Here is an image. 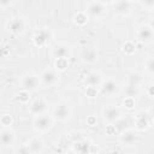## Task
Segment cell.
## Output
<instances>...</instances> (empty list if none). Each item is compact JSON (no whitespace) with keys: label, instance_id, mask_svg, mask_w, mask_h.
I'll use <instances>...</instances> for the list:
<instances>
[{"label":"cell","instance_id":"6da1fadb","mask_svg":"<svg viewBox=\"0 0 154 154\" xmlns=\"http://www.w3.org/2000/svg\"><path fill=\"white\" fill-rule=\"evenodd\" d=\"M54 125V117L45 113L36 116L32 120V129L38 134H45L49 131Z\"/></svg>","mask_w":154,"mask_h":154},{"label":"cell","instance_id":"7a4b0ae2","mask_svg":"<svg viewBox=\"0 0 154 154\" xmlns=\"http://www.w3.org/2000/svg\"><path fill=\"white\" fill-rule=\"evenodd\" d=\"M45 150V142L41 137L35 136L31 137L18 152L20 153H31V154H40Z\"/></svg>","mask_w":154,"mask_h":154},{"label":"cell","instance_id":"3957f363","mask_svg":"<svg viewBox=\"0 0 154 154\" xmlns=\"http://www.w3.org/2000/svg\"><path fill=\"white\" fill-rule=\"evenodd\" d=\"M53 38V32L48 28H42L37 30L32 36V43L36 47H45L47 46Z\"/></svg>","mask_w":154,"mask_h":154},{"label":"cell","instance_id":"277c9868","mask_svg":"<svg viewBox=\"0 0 154 154\" xmlns=\"http://www.w3.org/2000/svg\"><path fill=\"white\" fill-rule=\"evenodd\" d=\"M7 29L13 36H22L26 30V22L22 17H13L7 23Z\"/></svg>","mask_w":154,"mask_h":154},{"label":"cell","instance_id":"5b68a950","mask_svg":"<svg viewBox=\"0 0 154 154\" xmlns=\"http://www.w3.org/2000/svg\"><path fill=\"white\" fill-rule=\"evenodd\" d=\"M71 113H72L71 112V108H70V106L66 102H59L54 107L53 117H54L55 120L64 123V122H67L70 119Z\"/></svg>","mask_w":154,"mask_h":154},{"label":"cell","instance_id":"8992f818","mask_svg":"<svg viewBox=\"0 0 154 154\" xmlns=\"http://www.w3.org/2000/svg\"><path fill=\"white\" fill-rule=\"evenodd\" d=\"M123 117V113L117 106H106L102 109V118L107 124H113Z\"/></svg>","mask_w":154,"mask_h":154},{"label":"cell","instance_id":"52a82bcc","mask_svg":"<svg viewBox=\"0 0 154 154\" xmlns=\"http://www.w3.org/2000/svg\"><path fill=\"white\" fill-rule=\"evenodd\" d=\"M41 81H40V77L35 73H26L20 79V87L22 89L24 90H28V91H34L38 85H40Z\"/></svg>","mask_w":154,"mask_h":154},{"label":"cell","instance_id":"ba28073f","mask_svg":"<svg viewBox=\"0 0 154 154\" xmlns=\"http://www.w3.org/2000/svg\"><path fill=\"white\" fill-rule=\"evenodd\" d=\"M106 11V5H103L102 2H100L99 0H95V1H90L88 5H87V10L85 12L88 13V16L90 18H94V19H99L103 16Z\"/></svg>","mask_w":154,"mask_h":154},{"label":"cell","instance_id":"9c48e42d","mask_svg":"<svg viewBox=\"0 0 154 154\" xmlns=\"http://www.w3.org/2000/svg\"><path fill=\"white\" fill-rule=\"evenodd\" d=\"M119 90V84L113 78H107L102 81L101 85L99 87V93L103 96H112Z\"/></svg>","mask_w":154,"mask_h":154},{"label":"cell","instance_id":"30bf717a","mask_svg":"<svg viewBox=\"0 0 154 154\" xmlns=\"http://www.w3.org/2000/svg\"><path fill=\"white\" fill-rule=\"evenodd\" d=\"M154 37V30L148 24H141L136 30V38L141 43H149Z\"/></svg>","mask_w":154,"mask_h":154},{"label":"cell","instance_id":"8fae6325","mask_svg":"<svg viewBox=\"0 0 154 154\" xmlns=\"http://www.w3.org/2000/svg\"><path fill=\"white\" fill-rule=\"evenodd\" d=\"M150 117H149V113L148 112H138L135 117V130L138 132V131H147L149 128H150Z\"/></svg>","mask_w":154,"mask_h":154},{"label":"cell","instance_id":"7c38bea8","mask_svg":"<svg viewBox=\"0 0 154 154\" xmlns=\"http://www.w3.org/2000/svg\"><path fill=\"white\" fill-rule=\"evenodd\" d=\"M40 81H41V84L46 87H53L59 82V73L57 70H53V69L45 70L40 76Z\"/></svg>","mask_w":154,"mask_h":154},{"label":"cell","instance_id":"4fadbf2b","mask_svg":"<svg viewBox=\"0 0 154 154\" xmlns=\"http://www.w3.org/2000/svg\"><path fill=\"white\" fill-rule=\"evenodd\" d=\"M48 111V102L45 99H36L34 100L30 105H29V113L32 116H40V114H45Z\"/></svg>","mask_w":154,"mask_h":154},{"label":"cell","instance_id":"5bb4252c","mask_svg":"<svg viewBox=\"0 0 154 154\" xmlns=\"http://www.w3.org/2000/svg\"><path fill=\"white\" fill-rule=\"evenodd\" d=\"M113 10L118 17H126L131 13V10H132L131 1L130 0H117L114 2Z\"/></svg>","mask_w":154,"mask_h":154},{"label":"cell","instance_id":"9a60e30c","mask_svg":"<svg viewBox=\"0 0 154 154\" xmlns=\"http://www.w3.org/2000/svg\"><path fill=\"white\" fill-rule=\"evenodd\" d=\"M91 148H93V143L89 140H78V141H75L71 146L72 152L77 154L91 153Z\"/></svg>","mask_w":154,"mask_h":154},{"label":"cell","instance_id":"2e32d148","mask_svg":"<svg viewBox=\"0 0 154 154\" xmlns=\"http://www.w3.org/2000/svg\"><path fill=\"white\" fill-rule=\"evenodd\" d=\"M137 140H138L137 131L132 129H128L119 135V141L123 146H134L137 142Z\"/></svg>","mask_w":154,"mask_h":154},{"label":"cell","instance_id":"e0dca14e","mask_svg":"<svg viewBox=\"0 0 154 154\" xmlns=\"http://www.w3.org/2000/svg\"><path fill=\"white\" fill-rule=\"evenodd\" d=\"M0 141L4 147H11L13 146L16 141L14 131L11 130V128H2L0 131Z\"/></svg>","mask_w":154,"mask_h":154},{"label":"cell","instance_id":"ac0fdd59","mask_svg":"<svg viewBox=\"0 0 154 154\" xmlns=\"http://www.w3.org/2000/svg\"><path fill=\"white\" fill-rule=\"evenodd\" d=\"M102 81H103L102 75L97 71L89 72L84 78V83H85L87 87H95V88H99L101 85Z\"/></svg>","mask_w":154,"mask_h":154},{"label":"cell","instance_id":"d6986e66","mask_svg":"<svg viewBox=\"0 0 154 154\" xmlns=\"http://www.w3.org/2000/svg\"><path fill=\"white\" fill-rule=\"evenodd\" d=\"M81 60L84 64H94L97 60V52L94 48L85 47L81 53Z\"/></svg>","mask_w":154,"mask_h":154},{"label":"cell","instance_id":"ffe728a7","mask_svg":"<svg viewBox=\"0 0 154 154\" xmlns=\"http://www.w3.org/2000/svg\"><path fill=\"white\" fill-rule=\"evenodd\" d=\"M69 53H70V49H69V46L65 45V43H58L53 51H52V55L54 59H58V58H67L69 57Z\"/></svg>","mask_w":154,"mask_h":154},{"label":"cell","instance_id":"44dd1931","mask_svg":"<svg viewBox=\"0 0 154 154\" xmlns=\"http://www.w3.org/2000/svg\"><path fill=\"white\" fill-rule=\"evenodd\" d=\"M89 16H88V13L87 12H84V11H78V12H76L75 13V16H73V23L77 25V26H84V25H87V23L89 22Z\"/></svg>","mask_w":154,"mask_h":154},{"label":"cell","instance_id":"7402d4cb","mask_svg":"<svg viewBox=\"0 0 154 154\" xmlns=\"http://www.w3.org/2000/svg\"><path fill=\"white\" fill-rule=\"evenodd\" d=\"M143 82V78H142V75L140 72H131L129 76H128V83L126 84H130V85H134V87H137L140 88L141 84Z\"/></svg>","mask_w":154,"mask_h":154},{"label":"cell","instance_id":"603a6c76","mask_svg":"<svg viewBox=\"0 0 154 154\" xmlns=\"http://www.w3.org/2000/svg\"><path fill=\"white\" fill-rule=\"evenodd\" d=\"M114 126H116V130H117V135H120L122 132H124L125 130L130 129V122L128 118H124L122 117L119 120H117L116 123H113Z\"/></svg>","mask_w":154,"mask_h":154},{"label":"cell","instance_id":"cb8c5ba5","mask_svg":"<svg viewBox=\"0 0 154 154\" xmlns=\"http://www.w3.org/2000/svg\"><path fill=\"white\" fill-rule=\"evenodd\" d=\"M122 51L125 55H134L136 53V45L132 41H125L122 46Z\"/></svg>","mask_w":154,"mask_h":154},{"label":"cell","instance_id":"d4e9b609","mask_svg":"<svg viewBox=\"0 0 154 154\" xmlns=\"http://www.w3.org/2000/svg\"><path fill=\"white\" fill-rule=\"evenodd\" d=\"M67 66H69V60H67V58H58V59H55V61H54V67H55V70H57L58 72L65 71V70L67 69Z\"/></svg>","mask_w":154,"mask_h":154},{"label":"cell","instance_id":"484cf974","mask_svg":"<svg viewBox=\"0 0 154 154\" xmlns=\"http://www.w3.org/2000/svg\"><path fill=\"white\" fill-rule=\"evenodd\" d=\"M16 100H17L19 103H28L29 100H30V91L22 89L19 93L16 94Z\"/></svg>","mask_w":154,"mask_h":154},{"label":"cell","instance_id":"4316f807","mask_svg":"<svg viewBox=\"0 0 154 154\" xmlns=\"http://www.w3.org/2000/svg\"><path fill=\"white\" fill-rule=\"evenodd\" d=\"M0 124H1L2 128H11V125L13 124V117L11 114L4 113L0 117Z\"/></svg>","mask_w":154,"mask_h":154},{"label":"cell","instance_id":"83f0119b","mask_svg":"<svg viewBox=\"0 0 154 154\" xmlns=\"http://www.w3.org/2000/svg\"><path fill=\"white\" fill-rule=\"evenodd\" d=\"M140 93V88L137 87H134V85H130V84H126L125 88H124V94L125 96H132V97H136Z\"/></svg>","mask_w":154,"mask_h":154},{"label":"cell","instance_id":"f1b7e54d","mask_svg":"<svg viewBox=\"0 0 154 154\" xmlns=\"http://www.w3.org/2000/svg\"><path fill=\"white\" fill-rule=\"evenodd\" d=\"M144 66V70L149 75H154V55L153 57H148L143 64Z\"/></svg>","mask_w":154,"mask_h":154},{"label":"cell","instance_id":"f546056e","mask_svg":"<svg viewBox=\"0 0 154 154\" xmlns=\"http://www.w3.org/2000/svg\"><path fill=\"white\" fill-rule=\"evenodd\" d=\"M135 103L136 101H135V97L132 96H125L123 100V107L126 109H132L135 107Z\"/></svg>","mask_w":154,"mask_h":154},{"label":"cell","instance_id":"4dcf8cb0","mask_svg":"<svg viewBox=\"0 0 154 154\" xmlns=\"http://www.w3.org/2000/svg\"><path fill=\"white\" fill-rule=\"evenodd\" d=\"M97 93H99V88H95V87H87L85 89V95L89 97H96Z\"/></svg>","mask_w":154,"mask_h":154},{"label":"cell","instance_id":"1f68e13d","mask_svg":"<svg viewBox=\"0 0 154 154\" xmlns=\"http://www.w3.org/2000/svg\"><path fill=\"white\" fill-rule=\"evenodd\" d=\"M141 4L147 10H153L154 8V0H141Z\"/></svg>","mask_w":154,"mask_h":154},{"label":"cell","instance_id":"d6a6232c","mask_svg":"<svg viewBox=\"0 0 154 154\" xmlns=\"http://www.w3.org/2000/svg\"><path fill=\"white\" fill-rule=\"evenodd\" d=\"M13 2H14V0H0V6L2 10H5V8L10 7Z\"/></svg>","mask_w":154,"mask_h":154},{"label":"cell","instance_id":"836d02e7","mask_svg":"<svg viewBox=\"0 0 154 154\" xmlns=\"http://www.w3.org/2000/svg\"><path fill=\"white\" fill-rule=\"evenodd\" d=\"M1 55L4 58H6V57L10 55V48L7 46H2V48H1Z\"/></svg>","mask_w":154,"mask_h":154},{"label":"cell","instance_id":"e575fe53","mask_svg":"<svg viewBox=\"0 0 154 154\" xmlns=\"http://www.w3.org/2000/svg\"><path fill=\"white\" fill-rule=\"evenodd\" d=\"M87 123H88V125L94 126V125H96V118L94 116H90V117L87 118Z\"/></svg>","mask_w":154,"mask_h":154},{"label":"cell","instance_id":"d590c367","mask_svg":"<svg viewBox=\"0 0 154 154\" xmlns=\"http://www.w3.org/2000/svg\"><path fill=\"white\" fill-rule=\"evenodd\" d=\"M147 95L149 97H154V84H150L148 88H147Z\"/></svg>","mask_w":154,"mask_h":154},{"label":"cell","instance_id":"8d00e7d4","mask_svg":"<svg viewBox=\"0 0 154 154\" xmlns=\"http://www.w3.org/2000/svg\"><path fill=\"white\" fill-rule=\"evenodd\" d=\"M148 113H149V117H150L152 123H154V105L148 109Z\"/></svg>","mask_w":154,"mask_h":154},{"label":"cell","instance_id":"74e56055","mask_svg":"<svg viewBox=\"0 0 154 154\" xmlns=\"http://www.w3.org/2000/svg\"><path fill=\"white\" fill-rule=\"evenodd\" d=\"M100 2H102L103 5H109V4H113L116 0H99Z\"/></svg>","mask_w":154,"mask_h":154},{"label":"cell","instance_id":"f35d334b","mask_svg":"<svg viewBox=\"0 0 154 154\" xmlns=\"http://www.w3.org/2000/svg\"><path fill=\"white\" fill-rule=\"evenodd\" d=\"M153 30H154V16L153 17H150V19H149V24H148Z\"/></svg>","mask_w":154,"mask_h":154},{"label":"cell","instance_id":"ab89813d","mask_svg":"<svg viewBox=\"0 0 154 154\" xmlns=\"http://www.w3.org/2000/svg\"><path fill=\"white\" fill-rule=\"evenodd\" d=\"M130 1H131V2H132V1H137V0H130Z\"/></svg>","mask_w":154,"mask_h":154}]
</instances>
